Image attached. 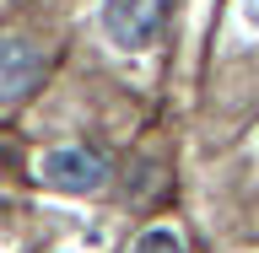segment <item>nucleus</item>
<instances>
[{
    "mask_svg": "<svg viewBox=\"0 0 259 253\" xmlns=\"http://www.w3.org/2000/svg\"><path fill=\"white\" fill-rule=\"evenodd\" d=\"M130 253H184V242H178L173 232H146V237L135 242Z\"/></svg>",
    "mask_w": 259,
    "mask_h": 253,
    "instance_id": "20e7f679",
    "label": "nucleus"
},
{
    "mask_svg": "<svg viewBox=\"0 0 259 253\" xmlns=\"http://www.w3.org/2000/svg\"><path fill=\"white\" fill-rule=\"evenodd\" d=\"M173 0H103V27L119 48H146L157 43Z\"/></svg>",
    "mask_w": 259,
    "mask_h": 253,
    "instance_id": "f03ea898",
    "label": "nucleus"
},
{
    "mask_svg": "<svg viewBox=\"0 0 259 253\" xmlns=\"http://www.w3.org/2000/svg\"><path fill=\"white\" fill-rule=\"evenodd\" d=\"M38 76H44L38 48L22 38H0V103H22L38 86Z\"/></svg>",
    "mask_w": 259,
    "mask_h": 253,
    "instance_id": "7ed1b4c3",
    "label": "nucleus"
},
{
    "mask_svg": "<svg viewBox=\"0 0 259 253\" xmlns=\"http://www.w3.org/2000/svg\"><path fill=\"white\" fill-rule=\"evenodd\" d=\"M38 183L60 194H97L108 183V157L92 151V145H60V151H44L38 157Z\"/></svg>",
    "mask_w": 259,
    "mask_h": 253,
    "instance_id": "f257e3e1",
    "label": "nucleus"
}]
</instances>
